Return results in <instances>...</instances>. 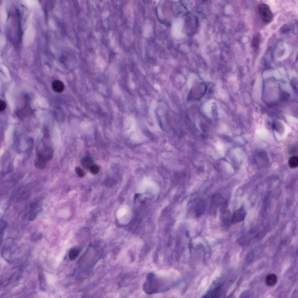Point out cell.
<instances>
[{
	"instance_id": "1",
	"label": "cell",
	"mask_w": 298,
	"mask_h": 298,
	"mask_svg": "<svg viewBox=\"0 0 298 298\" xmlns=\"http://www.w3.org/2000/svg\"><path fill=\"white\" fill-rule=\"evenodd\" d=\"M42 142L43 146L37 149L36 157L34 161L35 167L40 170L45 168L47 162L53 158L54 155L51 148L47 146Z\"/></svg>"
},
{
	"instance_id": "2",
	"label": "cell",
	"mask_w": 298,
	"mask_h": 298,
	"mask_svg": "<svg viewBox=\"0 0 298 298\" xmlns=\"http://www.w3.org/2000/svg\"><path fill=\"white\" fill-rule=\"evenodd\" d=\"M152 273L148 274L143 286L144 291L147 294H151L164 291L162 288V283Z\"/></svg>"
},
{
	"instance_id": "3",
	"label": "cell",
	"mask_w": 298,
	"mask_h": 298,
	"mask_svg": "<svg viewBox=\"0 0 298 298\" xmlns=\"http://www.w3.org/2000/svg\"><path fill=\"white\" fill-rule=\"evenodd\" d=\"M259 12L261 18L264 23H268L272 21L273 15L269 7L267 4H261L259 7Z\"/></svg>"
},
{
	"instance_id": "4",
	"label": "cell",
	"mask_w": 298,
	"mask_h": 298,
	"mask_svg": "<svg viewBox=\"0 0 298 298\" xmlns=\"http://www.w3.org/2000/svg\"><path fill=\"white\" fill-rule=\"evenodd\" d=\"M206 90V86L203 84L198 85L191 92L190 95L192 99H199L204 94Z\"/></svg>"
},
{
	"instance_id": "5",
	"label": "cell",
	"mask_w": 298,
	"mask_h": 298,
	"mask_svg": "<svg viewBox=\"0 0 298 298\" xmlns=\"http://www.w3.org/2000/svg\"><path fill=\"white\" fill-rule=\"evenodd\" d=\"M30 207L29 219L30 220L33 221L41 211V208L39 203L37 201H34L31 203Z\"/></svg>"
},
{
	"instance_id": "6",
	"label": "cell",
	"mask_w": 298,
	"mask_h": 298,
	"mask_svg": "<svg viewBox=\"0 0 298 298\" xmlns=\"http://www.w3.org/2000/svg\"><path fill=\"white\" fill-rule=\"evenodd\" d=\"M246 212L243 207H241L234 213L231 219L232 223L240 222L244 220Z\"/></svg>"
},
{
	"instance_id": "7",
	"label": "cell",
	"mask_w": 298,
	"mask_h": 298,
	"mask_svg": "<svg viewBox=\"0 0 298 298\" xmlns=\"http://www.w3.org/2000/svg\"><path fill=\"white\" fill-rule=\"evenodd\" d=\"M81 249V248L78 246H74L70 249L68 254L69 259L71 260H75L79 254Z\"/></svg>"
},
{
	"instance_id": "8",
	"label": "cell",
	"mask_w": 298,
	"mask_h": 298,
	"mask_svg": "<svg viewBox=\"0 0 298 298\" xmlns=\"http://www.w3.org/2000/svg\"><path fill=\"white\" fill-rule=\"evenodd\" d=\"M53 89L56 92L60 93L62 92L65 89V85L61 80H56L52 84Z\"/></svg>"
},
{
	"instance_id": "9",
	"label": "cell",
	"mask_w": 298,
	"mask_h": 298,
	"mask_svg": "<svg viewBox=\"0 0 298 298\" xmlns=\"http://www.w3.org/2000/svg\"><path fill=\"white\" fill-rule=\"evenodd\" d=\"M277 281V277L276 274H270L266 277L265 282L266 285L268 286H272L274 285Z\"/></svg>"
},
{
	"instance_id": "10",
	"label": "cell",
	"mask_w": 298,
	"mask_h": 298,
	"mask_svg": "<svg viewBox=\"0 0 298 298\" xmlns=\"http://www.w3.org/2000/svg\"><path fill=\"white\" fill-rule=\"evenodd\" d=\"M261 36L259 33H256L253 36L252 40V46L254 49H258L259 47Z\"/></svg>"
},
{
	"instance_id": "11",
	"label": "cell",
	"mask_w": 298,
	"mask_h": 298,
	"mask_svg": "<svg viewBox=\"0 0 298 298\" xmlns=\"http://www.w3.org/2000/svg\"><path fill=\"white\" fill-rule=\"evenodd\" d=\"M205 207V204L204 202L202 200L199 201L196 206L195 211L196 215L199 216L202 214L204 212Z\"/></svg>"
},
{
	"instance_id": "12",
	"label": "cell",
	"mask_w": 298,
	"mask_h": 298,
	"mask_svg": "<svg viewBox=\"0 0 298 298\" xmlns=\"http://www.w3.org/2000/svg\"><path fill=\"white\" fill-rule=\"evenodd\" d=\"M82 166L85 169H89L93 165L92 159L89 157H86L83 158L81 161Z\"/></svg>"
},
{
	"instance_id": "13",
	"label": "cell",
	"mask_w": 298,
	"mask_h": 298,
	"mask_svg": "<svg viewBox=\"0 0 298 298\" xmlns=\"http://www.w3.org/2000/svg\"><path fill=\"white\" fill-rule=\"evenodd\" d=\"M289 166L292 168H295L298 166V157L297 155H294L290 157L288 161Z\"/></svg>"
},
{
	"instance_id": "14",
	"label": "cell",
	"mask_w": 298,
	"mask_h": 298,
	"mask_svg": "<svg viewBox=\"0 0 298 298\" xmlns=\"http://www.w3.org/2000/svg\"><path fill=\"white\" fill-rule=\"evenodd\" d=\"M90 173L93 175H96L99 172L100 168L99 166L96 164H93L90 168Z\"/></svg>"
},
{
	"instance_id": "15",
	"label": "cell",
	"mask_w": 298,
	"mask_h": 298,
	"mask_svg": "<svg viewBox=\"0 0 298 298\" xmlns=\"http://www.w3.org/2000/svg\"><path fill=\"white\" fill-rule=\"evenodd\" d=\"M75 171L77 175L80 178L84 176L85 172L80 167L77 166L75 168Z\"/></svg>"
},
{
	"instance_id": "16",
	"label": "cell",
	"mask_w": 298,
	"mask_h": 298,
	"mask_svg": "<svg viewBox=\"0 0 298 298\" xmlns=\"http://www.w3.org/2000/svg\"><path fill=\"white\" fill-rule=\"evenodd\" d=\"M7 223L4 220H1L0 222V234H2L3 230L6 228Z\"/></svg>"
},
{
	"instance_id": "17",
	"label": "cell",
	"mask_w": 298,
	"mask_h": 298,
	"mask_svg": "<svg viewBox=\"0 0 298 298\" xmlns=\"http://www.w3.org/2000/svg\"><path fill=\"white\" fill-rule=\"evenodd\" d=\"M6 107V104L5 102L1 100L0 101V111H3Z\"/></svg>"
},
{
	"instance_id": "18",
	"label": "cell",
	"mask_w": 298,
	"mask_h": 298,
	"mask_svg": "<svg viewBox=\"0 0 298 298\" xmlns=\"http://www.w3.org/2000/svg\"><path fill=\"white\" fill-rule=\"evenodd\" d=\"M41 237V235L40 233H34L32 235L31 238L33 240H38Z\"/></svg>"
},
{
	"instance_id": "19",
	"label": "cell",
	"mask_w": 298,
	"mask_h": 298,
	"mask_svg": "<svg viewBox=\"0 0 298 298\" xmlns=\"http://www.w3.org/2000/svg\"><path fill=\"white\" fill-rule=\"evenodd\" d=\"M289 27L287 25H284L281 28V32L285 33H287L289 31Z\"/></svg>"
}]
</instances>
